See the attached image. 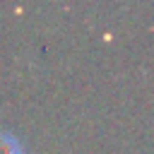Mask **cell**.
Masks as SVG:
<instances>
[{
  "mask_svg": "<svg viewBox=\"0 0 154 154\" xmlns=\"http://www.w3.org/2000/svg\"><path fill=\"white\" fill-rule=\"evenodd\" d=\"M0 154H22V144L17 142V137L0 132Z\"/></svg>",
  "mask_w": 154,
  "mask_h": 154,
  "instance_id": "obj_1",
  "label": "cell"
}]
</instances>
